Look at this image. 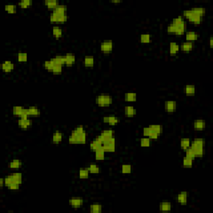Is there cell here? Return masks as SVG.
Here are the masks:
<instances>
[{"label": "cell", "mask_w": 213, "mask_h": 213, "mask_svg": "<svg viewBox=\"0 0 213 213\" xmlns=\"http://www.w3.org/2000/svg\"><path fill=\"white\" fill-rule=\"evenodd\" d=\"M33 4V2L30 1V0H23V1H21L18 3V6L21 8H29L31 5Z\"/></svg>", "instance_id": "48"}, {"label": "cell", "mask_w": 213, "mask_h": 213, "mask_svg": "<svg viewBox=\"0 0 213 213\" xmlns=\"http://www.w3.org/2000/svg\"><path fill=\"white\" fill-rule=\"evenodd\" d=\"M94 63H95V60H94V57L92 56H85L83 58V64L87 67H93L94 65Z\"/></svg>", "instance_id": "33"}, {"label": "cell", "mask_w": 213, "mask_h": 213, "mask_svg": "<svg viewBox=\"0 0 213 213\" xmlns=\"http://www.w3.org/2000/svg\"><path fill=\"white\" fill-rule=\"evenodd\" d=\"M124 113L127 117H133L136 114V109L133 106H126L124 108Z\"/></svg>", "instance_id": "24"}, {"label": "cell", "mask_w": 213, "mask_h": 213, "mask_svg": "<svg viewBox=\"0 0 213 213\" xmlns=\"http://www.w3.org/2000/svg\"><path fill=\"white\" fill-rule=\"evenodd\" d=\"M149 126L153 130V131H154V132H156L159 136L162 134L163 127L162 125H160V124H152V125H150Z\"/></svg>", "instance_id": "43"}, {"label": "cell", "mask_w": 213, "mask_h": 213, "mask_svg": "<svg viewBox=\"0 0 213 213\" xmlns=\"http://www.w3.org/2000/svg\"><path fill=\"white\" fill-rule=\"evenodd\" d=\"M100 49L102 52L105 53H108L110 52H112V50L113 49V43L112 40H107V41H104L100 44Z\"/></svg>", "instance_id": "12"}, {"label": "cell", "mask_w": 213, "mask_h": 213, "mask_svg": "<svg viewBox=\"0 0 213 213\" xmlns=\"http://www.w3.org/2000/svg\"><path fill=\"white\" fill-rule=\"evenodd\" d=\"M103 121L104 123H107V124H109L111 126H115V125H116L118 123L119 119H118V117H116L115 116H103Z\"/></svg>", "instance_id": "17"}, {"label": "cell", "mask_w": 213, "mask_h": 213, "mask_svg": "<svg viewBox=\"0 0 213 213\" xmlns=\"http://www.w3.org/2000/svg\"><path fill=\"white\" fill-rule=\"evenodd\" d=\"M4 185H5L4 178H1V179H0V186H1V188H3Z\"/></svg>", "instance_id": "53"}, {"label": "cell", "mask_w": 213, "mask_h": 213, "mask_svg": "<svg viewBox=\"0 0 213 213\" xmlns=\"http://www.w3.org/2000/svg\"><path fill=\"white\" fill-rule=\"evenodd\" d=\"M67 8L65 4L59 3L58 6L55 9L53 10V12H55L58 14H67Z\"/></svg>", "instance_id": "35"}, {"label": "cell", "mask_w": 213, "mask_h": 213, "mask_svg": "<svg viewBox=\"0 0 213 213\" xmlns=\"http://www.w3.org/2000/svg\"><path fill=\"white\" fill-rule=\"evenodd\" d=\"M54 65H55V64H54L51 60H47V61H45V62L43 63V67H44V68H45L46 70H48V71L51 72V73H52L53 67H54Z\"/></svg>", "instance_id": "46"}, {"label": "cell", "mask_w": 213, "mask_h": 213, "mask_svg": "<svg viewBox=\"0 0 213 213\" xmlns=\"http://www.w3.org/2000/svg\"><path fill=\"white\" fill-rule=\"evenodd\" d=\"M63 138V134L62 132H60L58 130L55 131V133H53V136H52V143L54 144H59Z\"/></svg>", "instance_id": "19"}, {"label": "cell", "mask_w": 213, "mask_h": 213, "mask_svg": "<svg viewBox=\"0 0 213 213\" xmlns=\"http://www.w3.org/2000/svg\"><path fill=\"white\" fill-rule=\"evenodd\" d=\"M159 209L160 211H169L172 210V204L168 202H162L159 205Z\"/></svg>", "instance_id": "40"}, {"label": "cell", "mask_w": 213, "mask_h": 213, "mask_svg": "<svg viewBox=\"0 0 213 213\" xmlns=\"http://www.w3.org/2000/svg\"><path fill=\"white\" fill-rule=\"evenodd\" d=\"M206 122L202 119L196 120L193 123V127L196 131H202L206 128Z\"/></svg>", "instance_id": "20"}, {"label": "cell", "mask_w": 213, "mask_h": 213, "mask_svg": "<svg viewBox=\"0 0 213 213\" xmlns=\"http://www.w3.org/2000/svg\"><path fill=\"white\" fill-rule=\"evenodd\" d=\"M105 153H106V152L104 151L103 146L96 150L95 151V158H96L97 161H103L105 158Z\"/></svg>", "instance_id": "28"}, {"label": "cell", "mask_w": 213, "mask_h": 213, "mask_svg": "<svg viewBox=\"0 0 213 213\" xmlns=\"http://www.w3.org/2000/svg\"><path fill=\"white\" fill-rule=\"evenodd\" d=\"M183 91H184V93L186 94V96H194L195 93H196V87L193 84H187V85L184 87Z\"/></svg>", "instance_id": "18"}, {"label": "cell", "mask_w": 213, "mask_h": 213, "mask_svg": "<svg viewBox=\"0 0 213 213\" xmlns=\"http://www.w3.org/2000/svg\"><path fill=\"white\" fill-rule=\"evenodd\" d=\"M193 160L192 158H190L188 156H185L183 157V161H182V165L184 167L186 168H191L193 165Z\"/></svg>", "instance_id": "39"}, {"label": "cell", "mask_w": 213, "mask_h": 213, "mask_svg": "<svg viewBox=\"0 0 213 213\" xmlns=\"http://www.w3.org/2000/svg\"><path fill=\"white\" fill-rule=\"evenodd\" d=\"M27 112L29 116H38L40 115V110L37 106H29L27 108Z\"/></svg>", "instance_id": "31"}, {"label": "cell", "mask_w": 213, "mask_h": 213, "mask_svg": "<svg viewBox=\"0 0 213 213\" xmlns=\"http://www.w3.org/2000/svg\"><path fill=\"white\" fill-rule=\"evenodd\" d=\"M186 156H188V157H190V158H192V159H195L196 158V156H195V153H194V151H193L191 147H189L188 149H186Z\"/></svg>", "instance_id": "51"}, {"label": "cell", "mask_w": 213, "mask_h": 213, "mask_svg": "<svg viewBox=\"0 0 213 213\" xmlns=\"http://www.w3.org/2000/svg\"><path fill=\"white\" fill-rule=\"evenodd\" d=\"M87 141V133L83 126H77L72 131L68 137L70 144H84Z\"/></svg>", "instance_id": "2"}, {"label": "cell", "mask_w": 213, "mask_h": 213, "mask_svg": "<svg viewBox=\"0 0 213 213\" xmlns=\"http://www.w3.org/2000/svg\"><path fill=\"white\" fill-rule=\"evenodd\" d=\"M65 57V65L67 66H72L76 62V57L73 54L68 53L67 55H64Z\"/></svg>", "instance_id": "25"}, {"label": "cell", "mask_w": 213, "mask_h": 213, "mask_svg": "<svg viewBox=\"0 0 213 213\" xmlns=\"http://www.w3.org/2000/svg\"><path fill=\"white\" fill-rule=\"evenodd\" d=\"M84 201L82 197H78V196H74V197H71L69 199V205L73 208H80L83 206Z\"/></svg>", "instance_id": "11"}, {"label": "cell", "mask_w": 213, "mask_h": 213, "mask_svg": "<svg viewBox=\"0 0 213 213\" xmlns=\"http://www.w3.org/2000/svg\"><path fill=\"white\" fill-rule=\"evenodd\" d=\"M18 6L16 4H8L5 6V10L8 13H15L17 12Z\"/></svg>", "instance_id": "47"}, {"label": "cell", "mask_w": 213, "mask_h": 213, "mask_svg": "<svg viewBox=\"0 0 213 213\" xmlns=\"http://www.w3.org/2000/svg\"><path fill=\"white\" fill-rule=\"evenodd\" d=\"M206 14V9L202 7H196L191 9L183 11V18L194 24H200L202 22L203 17Z\"/></svg>", "instance_id": "1"}, {"label": "cell", "mask_w": 213, "mask_h": 213, "mask_svg": "<svg viewBox=\"0 0 213 213\" xmlns=\"http://www.w3.org/2000/svg\"><path fill=\"white\" fill-rule=\"evenodd\" d=\"M103 147L106 152H114L116 151V139L113 136L112 138L104 141L103 143Z\"/></svg>", "instance_id": "8"}, {"label": "cell", "mask_w": 213, "mask_h": 213, "mask_svg": "<svg viewBox=\"0 0 213 213\" xmlns=\"http://www.w3.org/2000/svg\"><path fill=\"white\" fill-rule=\"evenodd\" d=\"M191 140L188 137H183L180 141V146L181 148L184 151H186V149H188L190 146H191Z\"/></svg>", "instance_id": "26"}, {"label": "cell", "mask_w": 213, "mask_h": 213, "mask_svg": "<svg viewBox=\"0 0 213 213\" xmlns=\"http://www.w3.org/2000/svg\"><path fill=\"white\" fill-rule=\"evenodd\" d=\"M121 170L123 174H130L132 172V166L130 164H123Z\"/></svg>", "instance_id": "49"}, {"label": "cell", "mask_w": 213, "mask_h": 213, "mask_svg": "<svg viewBox=\"0 0 213 213\" xmlns=\"http://www.w3.org/2000/svg\"><path fill=\"white\" fill-rule=\"evenodd\" d=\"M87 169L89 171L90 173L92 174H98L100 172V168L99 166H97L95 163H91L87 166Z\"/></svg>", "instance_id": "38"}, {"label": "cell", "mask_w": 213, "mask_h": 213, "mask_svg": "<svg viewBox=\"0 0 213 213\" xmlns=\"http://www.w3.org/2000/svg\"><path fill=\"white\" fill-rule=\"evenodd\" d=\"M62 72H63V65L55 64L53 71H52V73H53V74H60V73H62Z\"/></svg>", "instance_id": "50"}, {"label": "cell", "mask_w": 213, "mask_h": 213, "mask_svg": "<svg viewBox=\"0 0 213 213\" xmlns=\"http://www.w3.org/2000/svg\"><path fill=\"white\" fill-rule=\"evenodd\" d=\"M186 22H183L182 23H174L172 22L168 24L166 31L167 33L171 34H175L176 36H181L186 32Z\"/></svg>", "instance_id": "4"}, {"label": "cell", "mask_w": 213, "mask_h": 213, "mask_svg": "<svg viewBox=\"0 0 213 213\" xmlns=\"http://www.w3.org/2000/svg\"><path fill=\"white\" fill-rule=\"evenodd\" d=\"M68 18L67 14H58V13L53 12L50 14L49 19L51 23H64L67 22V20Z\"/></svg>", "instance_id": "7"}, {"label": "cell", "mask_w": 213, "mask_h": 213, "mask_svg": "<svg viewBox=\"0 0 213 213\" xmlns=\"http://www.w3.org/2000/svg\"><path fill=\"white\" fill-rule=\"evenodd\" d=\"M89 146H90V149L92 150V151H93V152H95L96 150H97L98 148H100V147H102V146H103V143H102V142H101L97 137H96L95 139L90 143Z\"/></svg>", "instance_id": "23"}, {"label": "cell", "mask_w": 213, "mask_h": 213, "mask_svg": "<svg viewBox=\"0 0 213 213\" xmlns=\"http://www.w3.org/2000/svg\"><path fill=\"white\" fill-rule=\"evenodd\" d=\"M44 4L48 9L54 10L58 6L59 2L56 1V0H46V1H44Z\"/></svg>", "instance_id": "29"}, {"label": "cell", "mask_w": 213, "mask_h": 213, "mask_svg": "<svg viewBox=\"0 0 213 213\" xmlns=\"http://www.w3.org/2000/svg\"><path fill=\"white\" fill-rule=\"evenodd\" d=\"M136 98H137V95L136 93H133V92H129V93H126L125 94V97L124 99L126 102L128 103H133V102H136Z\"/></svg>", "instance_id": "32"}, {"label": "cell", "mask_w": 213, "mask_h": 213, "mask_svg": "<svg viewBox=\"0 0 213 213\" xmlns=\"http://www.w3.org/2000/svg\"><path fill=\"white\" fill-rule=\"evenodd\" d=\"M5 186H8L12 183H17L21 185L23 182V175L20 172H15L4 177Z\"/></svg>", "instance_id": "5"}, {"label": "cell", "mask_w": 213, "mask_h": 213, "mask_svg": "<svg viewBox=\"0 0 213 213\" xmlns=\"http://www.w3.org/2000/svg\"><path fill=\"white\" fill-rule=\"evenodd\" d=\"M111 3H122V1H121V0H112V1H111Z\"/></svg>", "instance_id": "54"}, {"label": "cell", "mask_w": 213, "mask_h": 213, "mask_svg": "<svg viewBox=\"0 0 213 213\" xmlns=\"http://www.w3.org/2000/svg\"><path fill=\"white\" fill-rule=\"evenodd\" d=\"M188 199V192H181L176 196V202L181 205H186Z\"/></svg>", "instance_id": "15"}, {"label": "cell", "mask_w": 213, "mask_h": 213, "mask_svg": "<svg viewBox=\"0 0 213 213\" xmlns=\"http://www.w3.org/2000/svg\"><path fill=\"white\" fill-rule=\"evenodd\" d=\"M113 136H114V131L111 129H106L102 131L100 135H98L97 137L103 143L104 141L109 139V138H112Z\"/></svg>", "instance_id": "10"}, {"label": "cell", "mask_w": 213, "mask_h": 213, "mask_svg": "<svg viewBox=\"0 0 213 213\" xmlns=\"http://www.w3.org/2000/svg\"><path fill=\"white\" fill-rule=\"evenodd\" d=\"M1 68L4 73H8L10 72H12L14 68V64H13L10 60H7L5 62H3L1 65Z\"/></svg>", "instance_id": "16"}, {"label": "cell", "mask_w": 213, "mask_h": 213, "mask_svg": "<svg viewBox=\"0 0 213 213\" xmlns=\"http://www.w3.org/2000/svg\"><path fill=\"white\" fill-rule=\"evenodd\" d=\"M89 210L92 213H100L103 211V206L98 203H94L90 206Z\"/></svg>", "instance_id": "34"}, {"label": "cell", "mask_w": 213, "mask_h": 213, "mask_svg": "<svg viewBox=\"0 0 213 213\" xmlns=\"http://www.w3.org/2000/svg\"><path fill=\"white\" fill-rule=\"evenodd\" d=\"M18 125L21 129H28L33 125V122L29 117H19L18 120Z\"/></svg>", "instance_id": "9"}, {"label": "cell", "mask_w": 213, "mask_h": 213, "mask_svg": "<svg viewBox=\"0 0 213 213\" xmlns=\"http://www.w3.org/2000/svg\"><path fill=\"white\" fill-rule=\"evenodd\" d=\"M165 110H166V113H174L176 112V107H177V103L176 101H172V100H170V101H166L165 102Z\"/></svg>", "instance_id": "14"}, {"label": "cell", "mask_w": 213, "mask_h": 213, "mask_svg": "<svg viewBox=\"0 0 213 213\" xmlns=\"http://www.w3.org/2000/svg\"><path fill=\"white\" fill-rule=\"evenodd\" d=\"M140 42L143 43H148L151 42V35L149 33H143L140 36Z\"/></svg>", "instance_id": "44"}, {"label": "cell", "mask_w": 213, "mask_h": 213, "mask_svg": "<svg viewBox=\"0 0 213 213\" xmlns=\"http://www.w3.org/2000/svg\"><path fill=\"white\" fill-rule=\"evenodd\" d=\"M51 61L53 62L54 64H57V65H65V57L63 55H57L55 56L53 58H51Z\"/></svg>", "instance_id": "30"}, {"label": "cell", "mask_w": 213, "mask_h": 213, "mask_svg": "<svg viewBox=\"0 0 213 213\" xmlns=\"http://www.w3.org/2000/svg\"><path fill=\"white\" fill-rule=\"evenodd\" d=\"M180 50V45L176 42H172L170 43V46H169V52L170 54L172 56H175L176 53L179 52Z\"/></svg>", "instance_id": "22"}, {"label": "cell", "mask_w": 213, "mask_h": 213, "mask_svg": "<svg viewBox=\"0 0 213 213\" xmlns=\"http://www.w3.org/2000/svg\"><path fill=\"white\" fill-rule=\"evenodd\" d=\"M198 38V34L195 31H188L186 33V40L187 42L193 43Z\"/></svg>", "instance_id": "21"}, {"label": "cell", "mask_w": 213, "mask_h": 213, "mask_svg": "<svg viewBox=\"0 0 213 213\" xmlns=\"http://www.w3.org/2000/svg\"><path fill=\"white\" fill-rule=\"evenodd\" d=\"M113 102V99L110 95H105V94H102V95H98L96 97L95 99V103L97 106H110Z\"/></svg>", "instance_id": "6"}, {"label": "cell", "mask_w": 213, "mask_h": 213, "mask_svg": "<svg viewBox=\"0 0 213 213\" xmlns=\"http://www.w3.org/2000/svg\"><path fill=\"white\" fill-rule=\"evenodd\" d=\"M180 49L182 50V52H190L193 49V43H191V42H184L182 43L181 45H180Z\"/></svg>", "instance_id": "27"}, {"label": "cell", "mask_w": 213, "mask_h": 213, "mask_svg": "<svg viewBox=\"0 0 213 213\" xmlns=\"http://www.w3.org/2000/svg\"><path fill=\"white\" fill-rule=\"evenodd\" d=\"M205 141L202 137H196L191 143V148L194 151L196 157H202L204 155Z\"/></svg>", "instance_id": "3"}, {"label": "cell", "mask_w": 213, "mask_h": 213, "mask_svg": "<svg viewBox=\"0 0 213 213\" xmlns=\"http://www.w3.org/2000/svg\"><path fill=\"white\" fill-rule=\"evenodd\" d=\"M9 190H13V191H15V190H18L20 187L19 184H17V183H12L10 184L8 186H7Z\"/></svg>", "instance_id": "52"}, {"label": "cell", "mask_w": 213, "mask_h": 213, "mask_svg": "<svg viewBox=\"0 0 213 213\" xmlns=\"http://www.w3.org/2000/svg\"><path fill=\"white\" fill-rule=\"evenodd\" d=\"M210 48H212V37L210 38Z\"/></svg>", "instance_id": "55"}, {"label": "cell", "mask_w": 213, "mask_h": 213, "mask_svg": "<svg viewBox=\"0 0 213 213\" xmlns=\"http://www.w3.org/2000/svg\"><path fill=\"white\" fill-rule=\"evenodd\" d=\"M143 135H144V136H147V137H149L150 139L152 140H156L159 136V135L156 132H154L149 126L143 128Z\"/></svg>", "instance_id": "13"}, {"label": "cell", "mask_w": 213, "mask_h": 213, "mask_svg": "<svg viewBox=\"0 0 213 213\" xmlns=\"http://www.w3.org/2000/svg\"><path fill=\"white\" fill-rule=\"evenodd\" d=\"M89 174L90 172L87 168H82L78 172V176H79V178H81V179H87V178H88Z\"/></svg>", "instance_id": "41"}, {"label": "cell", "mask_w": 213, "mask_h": 213, "mask_svg": "<svg viewBox=\"0 0 213 213\" xmlns=\"http://www.w3.org/2000/svg\"><path fill=\"white\" fill-rule=\"evenodd\" d=\"M21 166H22V162L20 160L18 159L13 160L8 163V167L10 169H18L21 167Z\"/></svg>", "instance_id": "37"}, {"label": "cell", "mask_w": 213, "mask_h": 213, "mask_svg": "<svg viewBox=\"0 0 213 213\" xmlns=\"http://www.w3.org/2000/svg\"><path fill=\"white\" fill-rule=\"evenodd\" d=\"M52 33H53V35L56 38H62V36H63V29L60 28V27L58 26H54L53 28V29H52Z\"/></svg>", "instance_id": "36"}, {"label": "cell", "mask_w": 213, "mask_h": 213, "mask_svg": "<svg viewBox=\"0 0 213 213\" xmlns=\"http://www.w3.org/2000/svg\"><path fill=\"white\" fill-rule=\"evenodd\" d=\"M18 61L19 63H26L28 61V54L24 52H19L18 53Z\"/></svg>", "instance_id": "45"}, {"label": "cell", "mask_w": 213, "mask_h": 213, "mask_svg": "<svg viewBox=\"0 0 213 213\" xmlns=\"http://www.w3.org/2000/svg\"><path fill=\"white\" fill-rule=\"evenodd\" d=\"M151 140L147 136H143V138L140 140V145L143 147H149L151 146Z\"/></svg>", "instance_id": "42"}]
</instances>
